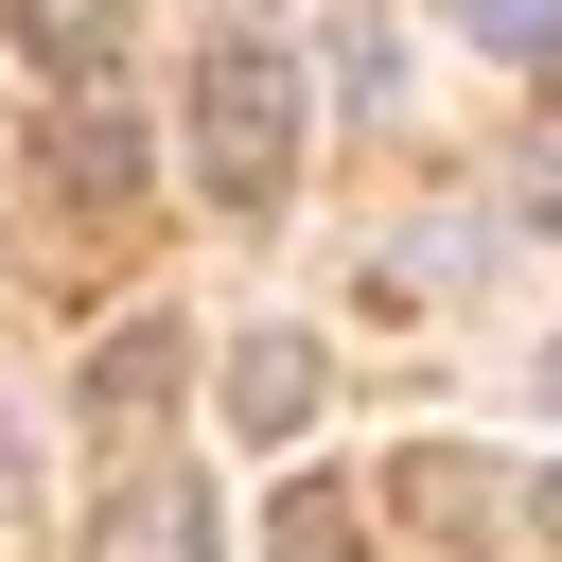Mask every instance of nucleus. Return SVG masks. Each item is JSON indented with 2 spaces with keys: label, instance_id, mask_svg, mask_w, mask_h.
Masks as SVG:
<instances>
[{
  "label": "nucleus",
  "instance_id": "obj_9",
  "mask_svg": "<svg viewBox=\"0 0 562 562\" xmlns=\"http://www.w3.org/2000/svg\"><path fill=\"white\" fill-rule=\"evenodd\" d=\"M544 105H562V53H544Z\"/></svg>",
  "mask_w": 562,
  "mask_h": 562
},
{
  "label": "nucleus",
  "instance_id": "obj_2",
  "mask_svg": "<svg viewBox=\"0 0 562 562\" xmlns=\"http://www.w3.org/2000/svg\"><path fill=\"white\" fill-rule=\"evenodd\" d=\"M105 562H211V492H193L176 457H140V474L105 492Z\"/></svg>",
  "mask_w": 562,
  "mask_h": 562
},
{
  "label": "nucleus",
  "instance_id": "obj_1",
  "mask_svg": "<svg viewBox=\"0 0 562 562\" xmlns=\"http://www.w3.org/2000/svg\"><path fill=\"white\" fill-rule=\"evenodd\" d=\"M193 176L228 211H281V176H299V70H281V35H211V70H193Z\"/></svg>",
  "mask_w": 562,
  "mask_h": 562
},
{
  "label": "nucleus",
  "instance_id": "obj_8",
  "mask_svg": "<svg viewBox=\"0 0 562 562\" xmlns=\"http://www.w3.org/2000/svg\"><path fill=\"white\" fill-rule=\"evenodd\" d=\"M544 404H562V351H544Z\"/></svg>",
  "mask_w": 562,
  "mask_h": 562
},
{
  "label": "nucleus",
  "instance_id": "obj_4",
  "mask_svg": "<svg viewBox=\"0 0 562 562\" xmlns=\"http://www.w3.org/2000/svg\"><path fill=\"white\" fill-rule=\"evenodd\" d=\"M228 404H246L263 439H299V422H316V351H299V334H246V351H228Z\"/></svg>",
  "mask_w": 562,
  "mask_h": 562
},
{
  "label": "nucleus",
  "instance_id": "obj_7",
  "mask_svg": "<svg viewBox=\"0 0 562 562\" xmlns=\"http://www.w3.org/2000/svg\"><path fill=\"white\" fill-rule=\"evenodd\" d=\"M527 509H544V544H562V474H544V492H527Z\"/></svg>",
  "mask_w": 562,
  "mask_h": 562
},
{
  "label": "nucleus",
  "instance_id": "obj_3",
  "mask_svg": "<svg viewBox=\"0 0 562 562\" xmlns=\"http://www.w3.org/2000/svg\"><path fill=\"white\" fill-rule=\"evenodd\" d=\"M18 35L70 70V105H105V70H123V0H18Z\"/></svg>",
  "mask_w": 562,
  "mask_h": 562
},
{
  "label": "nucleus",
  "instance_id": "obj_5",
  "mask_svg": "<svg viewBox=\"0 0 562 562\" xmlns=\"http://www.w3.org/2000/svg\"><path fill=\"white\" fill-rule=\"evenodd\" d=\"M281 562H351V492H281Z\"/></svg>",
  "mask_w": 562,
  "mask_h": 562
},
{
  "label": "nucleus",
  "instance_id": "obj_6",
  "mask_svg": "<svg viewBox=\"0 0 562 562\" xmlns=\"http://www.w3.org/2000/svg\"><path fill=\"white\" fill-rule=\"evenodd\" d=\"M474 35L492 53H562V0H474Z\"/></svg>",
  "mask_w": 562,
  "mask_h": 562
}]
</instances>
